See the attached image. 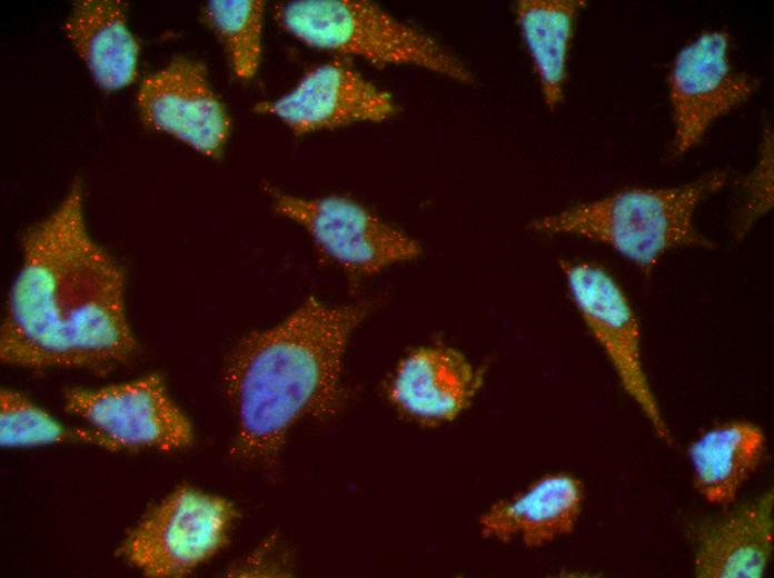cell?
<instances>
[{
	"label": "cell",
	"instance_id": "1",
	"mask_svg": "<svg viewBox=\"0 0 774 578\" xmlns=\"http://www.w3.org/2000/svg\"><path fill=\"white\" fill-rule=\"evenodd\" d=\"M21 248L1 325V361L98 368L130 358L137 341L125 308V273L88 232L79 180L23 233Z\"/></svg>",
	"mask_w": 774,
	"mask_h": 578
},
{
	"label": "cell",
	"instance_id": "2",
	"mask_svg": "<svg viewBox=\"0 0 774 578\" xmlns=\"http://www.w3.org/2000/svg\"><path fill=\"white\" fill-rule=\"evenodd\" d=\"M367 312L365 303L329 307L308 298L276 327L238 343L224 377L237 416L235 457L271 464L295 422L335 410L345 348Z\"/></svg>",
	"mask_w": 774,
	"mask_h": 578
},
{
	"label": "cell",
	"instance_id": "3",
	"mask_svg": "<svg viewBox=\"0 0 774 578\" xmlns=\"http://www.w3.org/2000/svg\"><path fill=\"white\" fill-rule=\"evenodd\" d=\"M725 182L726 172L716 170L678 187L628 188L542 217L529 229L606 245L648 275L672 249L715 247L696 230L694 213Z\"/></svg>",
	"mask_w": 774,
	"mask_h": 578
},
{
	"label": "cell",
	"instance_id": "4",
	"mask_svg": "<svg viewBox=\"0 0 774 578\" xmlns=\"http://www.w3.org/2000/svg\"><path fill=\"white\" fill-rule=\"evenodd\" d=\"M278 23L301 42L377 64H409L463 83L466 66L426 32L367 1L301 0L276 6Z\"/></svg>",
	"mask_w": 774,
	"mask_h": 578
},
{
	"label": "cell",
	"instance_id": "5",
	"mask_svg": "<svg viewBox=\"0 0 774 578\" xmlns=\"http://www.w3.org/2000/svg\"><path fill=\"white\" fill-rule=\"evenodd\" d=\"M236 517L227 499L180 487L130 530L119 554L147 577H181L226 544Z\"/></svg>",
	"mask_w": 774,
	"mask_h": 578
},
{
	"label": "cell",
	"instance_id": "6",
	"mask_svg": "<svg viewBox=\"0 0 774 578\" xmlns=\"http://www.w3.org/2000/svg\"><path fill=\"white\" fill-rule=\"evenodd\" d=\"M572 299L589 332L604 350L618 380L648 420L656 437L673 444L642 359L636 313L621 286L603 267L588 261L559 262Z\"/></svg>",
	"mask_w": 774,
	"mask_h": 578
},
{
	"label": "cell",
	"instance_id": "7",
	"mask_svg": "<svg viewBox=\"0 0 774 578\" xmlns=\"http://www.w3.org/2000/svg\"><path fill=\"white\" fill-rule=\"evenodd\" d=\"M269 191L276 212L302 226L325 256L353 273L374 275L420 253L415 239L350 199Z\"/></svg>",
	"mask_w": 774,
	"mask_h": 578
},
{
	"label": "cell",
	"instance_id": "8",
	"mask_svg": "<svg viewBox=\"0 0 774 578\" xmlns=\"http://www.w3.org/2000/svg\"><path fill=\"white\" fill-rule=\"evenodd\" d=\"M64 409L121 449L172 451L192 444L189 419L157 373L98 389H68Z\"/></svg>",
	"mask_w": 774,
	"mask_h": 578
},
{
	"label": "cell",
	"instance_id": "9",
	"mask_svg": "<svg viewBox=\"0 0 774 578\" xmlns=\"http://www.w3.org/2000/svg\"><path fill=\"white\" fill-rule=\"evenodd\" d=\"M728 49L727 32L708 31L676 56L668 80L673 157L694 148L717 119L748 100L760 87L757 78L733 70Z\"/></svg>",
	"mask_w": 774,
	"mask_h": 578
},
{
	"label": "cell",
	"instance_id": "10",
	"mask_svg": "<svg viewBox=\"0 0 774 578\" xmlns=\"http://www.w3.org/2000/svg\"><path fill=\"white\" fill-rule=\"evenodd\" d=\"M137 106L147 127L207 157L221 155L229 137L230 119L200 61L176 57L151 73L140 84Z\"/></svg>",
	"mask_w": 774,
	"mask_h": 578
},
{
	"label": "cell",
	"instance_id": "11",
	"mask_svg": "<svg viewBox=\"0 0 774 578\" xmlns=\"http://www.w3.org/2000/svg\"><path fill=\"white\" fill-rule=\"evenodd\" d=\"M396 109L388 92L338 62L310 70L290 92L256 107L298 134L360 121H384Z\"/></svg>",
	"mask_w": 774,
	"mask_h": 578
},
{
	"label": "cell",
	"instance_id": "12",
	"mask_svg": "<svg viewBox=\"0 0 774 578\" xmlns=\"http://www.w3.org/2000/svg\"><path fill=\"white\" fill-rule=\"evenodd\" d=\"M482 372L460 351L447 346L420 347L397 366L388 395L394 406L426 426L456 420L482 386Z\"/></svg>",
	"mask_w": 774,
	"mask_h": 578
},
{
	"label": "cell",
	"instance_id": "13",
	"mask_svg": "<svg viewBox=\"0 0 774 578\" xmlns=\"http://www.w3.org/2000/svg\"><path fill=\"white\" fill-rule=\"evenodd\" d=\"M584 497V486L575 476L545 475L485 510L478 520L480 535L503 544L544 547L574 530Z\"/></svg>",
	"mask_w": 774,
	"mask_h": 578
},
{
	"label": "cell",
	"instance_id": "14",
	"mask_svg": "<svg viewBox=\"0 0 774 578\" xmlns=\"http://www.w3.org/2000/svg\"><path fill=\"white\" fill-rule=\"evenodd\" d=\"M773 490L692 531L694 574L699 578H761L773 551Z\"/></svg>",
	"mask_w": 774,
	"mask_h": 578
},
{
	"label": "cell",
	"instance_id": "15",
	"mask_svg": "<svg viewBox=\"0 0 774 578\" xmlns=\"http://www.w3.org/2000/svg\"><path fill=\"white\" fill-rule=\"evenodd\" d=\"M64 31L101 89L116 91L133 82L139 44L128 28L122 2L77 1L66 20Z\"/></svg>",
	"mask_w": 774,
	"mask_h": 578
},
{
	"label": "cell",
	"instance_id": "16",
	"mask_svg": "<svg viewBox=\"0 0 774 578\" xmlns=\"http://www.w3.org/2000/svg\"><path fill=\"white\" fill-rule=\"evenodd\" d=\"M764 449V434L752 422L731 421L708 429L687 450L695 489L711 505H730L757 469Z\"/></svg>",
	"mask_w": 774,
	"mask_h": 578
},
{
	"label": "cell",
	"instance_id": "17",
	"mask_svg": "<svg viewBox=\"0 0 774 578\" xmlns=\"http://www.w3.org/2000/svg\"><path fill=\"white\" fill-rule=\"evenodd\" d=\"M582 1L523 0L516 6L517 21L534 61L546 106L554 109L563 99L567 52Z\"/></svg>",
	"mask_w": 774,
	"mask_h": 578
},
{
	"label": "cell",
	"instance_id": "18",
	"mask_svg": "<svg viewBox=\"0 0 774 578\" xmlns=\"http://www.w3.org/2000/svg\"><path fill=\"white\" fill-rule=\"evenodd\" d=\"M0 444L24 448L48 444H82L111 451L121 447L93 428L66 427L19 391H0Z\"/></svg>",
	"mask_w": 774,
	"mask_h": 578
},
{
	"label": "cell",
	"instance_id": "19",
	"mask_svg": "<svg viewBox=\"0 0 774 578\" xmlns=\"http://www.w3.org/2000/svg\"><path fill=\"white\" fill-rule=\"evenodd\" d=\"M262 1H210L204 17L224 44L237 78L251 79L259 67Z\"/></svg>",
	"mask_w": 774,
	"mask_h": 578
},
{
	"label": "cell",
	"instance_id": "20",
	"mask_svg": "<svg viewBox=\"0 0 774 578\" xmlns=\"http://www.w3.org/2000/svg\"><path fill=\"white\" fill-rule=\"evenodd\" d=\"M773 205V132L770 123L763 127L760 158L754 170L740 181L733 216V237L742 239L754 222Z\"/></svg>",
	"mask_w": 774,
	"mask_h": 578
}]
</instances>
